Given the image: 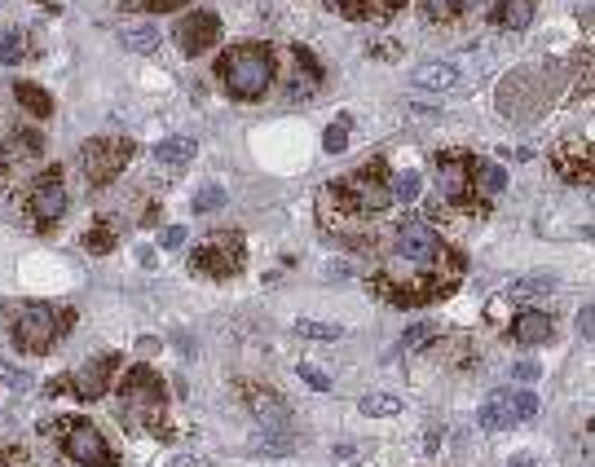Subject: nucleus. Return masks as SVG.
<instances>
[{"mask_svg":"<svg viewBox=\"0 0 595 467\" xmlns=\"http://www.w3.org/2000/svg\"><path fill=\"white\" fill-rule=\"evenodd\" d=\"M327 203H336V208L345 212V221H361V217H375V212H384V208L393 203V190H388V168H384V159H375V163L357 168V172H349V177L331 181V190H327Z\"/></svg>","mask_w":595,"mask_h":467,"instance_id":"f257e3e1","label":"nucleus"},{"mask_svg":"<svg viewBox=\"0 0 595 467\" xmlns=\"http://www.w3.org/2000/svg\"><path fill=\"white\" fill-rule=\"evenodd\" d=\"M217 75H221V84L230 89V98L251 102V98H260V93L269 89V80H274V53H269L265 44H234L230 53H221Z\"/></svg>","mask_w":595,"mask_h":467,"instance_id":"f03ea898","label":"nucleus"},{"mask_svg":"<svg viewBox=\"0 0 595 467\" xmlns=\"http://www.w3.org/2000/svg\"><path fill=\"white\" fill-rule=\"evenodd\" d=\"M115 415L128 428H159V419H163V384H159V375L150 366H137L123 379Z\"/></svg>","mask_w":595,"mask_h":467,"instance_id":"7ed1b4c3","label":"nucleus"},{"mask_svg":"<svg viewBox=\"0 0 595 467\" xmlns=\"http://www.w3.org/2000/svg\"><path fill=\"white\" fill-rule=\"evenodd\" d=\"M53 322H58V318H53V305H40V300L18 305V318H13V340H18V349H27V352L53 349V340H58V331H62V327H53Z\"/></svg>","mask_w":595,"mask_h":467,"instance_id":"20e7f679","label":"nucleus"},{"mask_svg":"<svg viewBox=\"0 0 595 467\" xmlns=\"http://www.w3.org/2000/svg\"><path fill=\"white\" fill-rule=\"evenodd\" d=\"M62 446H67V455L75 459L80 467H119L115 455H111V446H107V437L93 428V423H84V419H62Z\"/></svg>","mask_w":595,"mask_h":467,"instance_id":"39448f33","label":"nucleus"},{"mask_svg":"<svg viewBox=\"0 0 595 467\" xmlns=\"http://www.w3.org/2000/svg\"><path fill=\"white\" fill-rule=\"evenodd\" d=\"M128 159H132V146H128V141H107V137H98V141L84 146L80 168H84L89 186H111L119 172L128 168Z\"/></svg>","mask_w":595,"mask_h":467,"instance_id":"423d86ee","label":"nucleus"},{"mask_svg":"<svg viewBox=\"0 0 595 467\" xmlns=\"http://www.w3.org/2000/svg\"><path fill=\"white\" fill-rule=\"evenodd\" d=\"M190 269L208 273V278H230L242 269V238L238 234H212L203 247H194Z\"/></svg>","mask_w":595,"mask_h":467,"instance_id":"0eeeda50","label":"nucleus"},{"mask_svg":"<svg viewBox=\"0 0 595 467\" xmlns=\"http://www.w3.org/2000/svg\"><path fill=\"white\" fill-rule=\"evenodd\" d=\"M67 186H62V172L58 168H49V172H40L36 181H31V194H27V212L36 217V221H58L62 212H67Z\"/></svg>","mask_w":595,"mask_h":467,"instance_id":"6e6552de","label":"nucleus"},{"mask_svg":"<svg viewBox=\"0 0 595 467\" xmlns=\"http://www.w3.org/2000/svg\"><path fill=\"white\" fill-rule=\"evenodd\" d=\"M221 40V22H217V13L212 9H194L190 18H181L177 22V44H181V53H203V49H212Z\"/></svg>","mask_w":595,"mask_h":467,"instance_id":"1a4fd4ad","label":"nucleus"},{"mask_svg":"<svg viewBox=\"0 0 595 467\" xmlns=\"http://www.w3.org/2000/svg\"><path fill=\"white\" fill-rule=\"evenodd\" d=\"M441 203L472 208V159L468 154H446L441 159Z\"/></svg>","mask_w":595,"mask_h":467,"instance_id":"9d476101","label":"nucleus"},{"mask_svg":"<svg viewBox=\"0 0 595 467\" xmlns=\"http://www.w3.org/2000/svg\"><path fill=\"white\" fill-rule=\"evenodd\" d=\"M119 357H98V361H89V366H80L71 379H67V388L80 397V401H98V397H107V388H111V375H115Z\"/></svg>","mask_w":595,"mask_h":467,"instance_id":"9b49d317","label":"nucleus"},{"mask_svg":"<svg viewBox=\"0 0 595 467\" xmlns=\"http://www.w3.org/2000/svg\"><path fill=\"white\" fill-rule=\"evenodd\" d=\"M556 172L569 181V186H591V150L587 146H578V141H565L560 150H556Z\"/></svg>","mask_w":595,"mask_h":467,"instance_id":"f8f14e48","label":"nucleus"},{"mask_svg":"<svg viewBox=\"0 0 595 467\" xmlns=\"http://www.w3.org/2000/svg\"><path fill=\"white\" fill-rule=\"evenodd\" d=\"M459 67L455 62H419L415 71H410V84L415 89H432V93H455L459 89Z\"/></svg>","mask_w":595,"mask_h":467,"instance_id":"ddd939ff","label":"nucleus"},{"mask_svg":"<svg viewBox=\"0 0 595 467\" xmlns=\"http://www.w3.org/2000/svg\"><path fill=\"white\" fill-rule=\"evenodd\" d=\"M247 406L256 410V419H265V428H287L291 423V406L274 392V388H247Z\"/></svg>","mask_w":595,"mask_h":467,"instance_id":"4468645a","label":"nucleus"},{"mask_svg":"<svg viewBox=\"0 0 595 467\" xmlns=\"http://www.w3.org/2000/svg\"><path fill=\"white\" fill-rule=\"evenodd\" d=\"M512 340L516 344H547L551 340V318L547 313H520L512 322Z\"/></svg>","mask_w":595,"mask_h":467,"instance_id":"2eb2a0df","label":"nucleus"},{"mask_svg":"<svg viewBox=\"0 0 595 467\" xmlns=\"http://www.w3.org/2000/svg\"><path fill=\"white\" fill-rule=\"evenodd\" d=\"M476 423H480V432H498V428H512L507 388H498V392H489V397H485V406L476 410Z\"/></svg>","mask_w":595,"mask_h":467,"instance_id":"dca6fc26","label":"nucleus"},{"mask_svg":"<svg viewBox=\"0 0 595 467\" xmlns=\"http://www.w3.org/2000/svg\"><path fill=\"white\" fill-rule=\"evenodd\" d=\"M534 0H498L494 4V22L503 27V31H525L529 22H534Z\"/></svg>","mask_w":595,"mask_h":467,"instance_id":"f3484780","label":"nucleus"},{"mask_svg":"<svg viewBox=\"0 0 595 467\" xmlns=\"http://www.w3.org/2000/svg\"><path fill=\"white\" fill-rule=\"evenodd\" d=\"M194 150H199V146H194L190 137H168V141L155 146V159H159L163 168H186V163L194 159Z\"/></svg>","mask_w":595,"mask_h":467,"instance_id":"a211bd4d","label":"nucleus"},{"mask_svg":"<svg viewBox=\"0 0 595 467\" xmlns=\"http://www.w3.org/2000/svg\"><path fill=\"white\" fill-rule=\"evenodd\" d=\"M560 278L551 273V269H538V273H525V278H512V287H507V296L512 300H529V296H543V291H551Z\"/></svg>","mask_w":595,"mask_h":467,"instance_id":"6ab92c4d","label":"nucleus"},{"mask_svg":"<svg viewBox=\"0 0 595 467\" xmlns=\"http://www.w3.org/2000/svg\"><path fill=\"white\" fill-rule=\"evenodd\" d=\"M13 98H18V107H22L27 115H36V119L53 115V98H49L44 89H36V84H27V80H18V84H13Z\"/></svg>","mask_w":595,"mask_h":467,"instance_id":"aec40b11","label":"nucleus"},{"mask_svg":"<svg viewBox=\"0 0 595 467\" xmlns=\"http://www.w3.org/2000/svg\"><path fill=\"white\" fill-rule=\"evenodd\" d=\"M119 40H123L132 53H150V49L159 44V31H155L150 22H123V27H119Z\"/></svg>","mask_w":595,"mask_h":467,"instance_id":"412c9836","label":"nucleus"},{"mask_svg":"<svg viewBox=\"0 0 595 467\" xmlns=\"http://www.w3.org/2000/svg\"><path fill=\"white\" fill-rule=\"evenodd\" d=\"M361 415H370V419H393V415H401V397H393V392H370V397H361Z\"/></svg>","mask_w":595,"mask_h":467,"instance_id":"4be33fe9","label":"nucleus"},{"mask_svg":"<svg viewBox=\"0 0 595 467\" xmlns=\"http://www.w3.org/2000/svg\"><path fill=\"white\" fill-rule=\"evenodd\" d=\"M507 410H512V423H529L538 415V392H529V388L507 392Z\"/></svg>","mask_w":595,"mask_h":467,"instance_id":"5701e85b","label":"nucleus"},{"mask_svg":"<svg viewBox=\"0 0 595 467\" xmlns=\"http://www.w3.org/2000/svg\"><path fill=\"white\" fill-rule=\"evenodd\" d=\"M388 190H393L397 203H415L419 190H424V177L419 172H397V177H388Z\"/></svg>","mask_w":595,"mask_h":467,"instance_id":"b1692460","label":"nucleus"},{"mask_svg":"<svg viewBox=\"0 0 595 467\" xmlns=\"http://www.w3.org/2000/svg\"><path fill=\"white\" fill-rule=\"evenodd\" d=\"M296 331L309 336V340H345V327L340 322H318V318H300Z\"/></svg>","mask_w":595,"mask_h":467,"instance_id":"393cba45","label":"nucleus"},{"mask_svg":"<svg viewBox=\"0 0 595 467\" xmlns=\"http://www.w3.org/2000/svg\"><path fill=\"white\" fill-rule=\"evenodd\" d=\"M437 336H441V327H437V322H419V327H415V331L401 340V352H406V357H415L419 349H428Z\"/></svg>","mask_w":595,"mask_h":467,"instance_id":"a878e982","label":"nucleus"},{"mask_svg":"<svg viewBox=\"0 0 595 467\" xmlns=\"http://www.w3.org/2000/svg\"><path fill=\"white\" fill-rule=\"evenodd\" d=\"M31 154H40V137L36 132H13L4 141V159H31Z\"/></svg>","mask_w":595,"mask_h":467,"instance_id":"bb28decb","label":"nucleus"},{"mask_svg":"<svg viewBox=\"0 0 595 467\" xmlns=\"http://www.w3.org/2000/svg\"><path fill=\"white\" fill-rule=\"evenodd\" d=\"M472 181H480L485 194H498V190L507 186V177H503L498 163H476V159H472Z\"/></svg>","mask_w":595,"mask_h":467,"instance_id":"cd10ccee","label":"nucleus"},{"mask_svg":"<svg viewBox=\"0 0 595 467\" xmlns=\"http://www.w3.org/2000/svg\"><path fill=\"white\" fill-rule=\"evenodd\" d=\"M459 9H464V0H424V13H428V22H450Z\"/></svg>","mask_w":595,"mask_h":467,"instance_id":"c85d7f7f","label":"nucleus"},{"mask_svg":"<svg viewBox=\"0 0 595 467\" xmlns=\"http://www.w3.org/2000/svg\"><path fill=\"white\" fill-rule=\"evenodd\" d=\"M322 150H327V154H340V150H349V128H345V123H331V128L322 132Z\"/></svg>","mask_w":595,"mask_h":467,"instance_id":"c756f323","label":"nucleus"},{"mask_svg":"<svg viewBox=\"0 0 595 467\" xmlns=\"http://www.w3.org/2000/svg\"><path fill=\"white\" fill-rule=\"evenodd\" d=\"M226 203V190L221 186H203L199 194H194V212H217Z\"/></svg>","mask_w":595,"mask_h":467,"instance_id":"7c9ffc66","label":"nucleus"},{"mask_svg":"<svg viewBox=\"0 0 595 467\" xmlns=\"http://www.w3.org/2000/svg\"><path fill=\"white\" fill-rule=\"evenodd\" d=\"M300 379H305L309 388H318V392H327V388H331V379H327L318 366H309V361H300Z\"/></svg>","mask_w":595,"mask_h":467,"instance_id":"2f4dec72","label":"nucleus"},{"mask_svg":"<svg viewBox=\"0 0 595 467\" xmlns=\"http://www.w3.org/2000/svg\"><path fill=\"white\" fill-rule=\"evenodd\" d=\"M111 242H115V234H111V226H102V230H93L89 238H84V247H89V251H107Z\"/></svg>","mask_w":595,"mask_h":467,"instance_id":"473e14b6","label":"nucleus"},{"mask_svg":"<svg viewBox=\"0 0 595 467\" xmlns=\"http://www.w3.org/2000/svg\"><path fill=\"white\" fill-rule=\"evenodd\" d=\"M22 58V40L18 36H4L0 40V62H18Z\"/></svg>","mask_w":595,"mask_h":467,"instance_id":"72a5a7b5","label":"nucleus"},{"mask_svg":"<svg viewBox=\"0 0 595 467\" xmlns=\"http://www.w3.org/2000/svg\"><path fill=\"white\" fill-rule=\"evenodd\" d=\"M296 62H300V67H305L313 80H322V67H318V58H313L309 49H300V44H296Z\"/></svg>","mask_w":595,"mask_h":467,"instance_id":"f704fd0d","label":"nucleus"},{"mask_svg":"<svg viewBox=\"0 0 595 467\" xmlns=\"http://www.w3.org/2000/svg\"><path fill=\"white\" fill-rule=\"evenodd\" d=\"M591 322H595V309H591V305H583V309H578V336H583V340H591V336H595Z\"/></svg>","mask_w":595,"mask_h":467,"instance_id":"c9c22d12","label":"nucleus"},{"mask_svg":"<svg viewBox=\"0 0 595 467\" xmlns=\"http://www.w3.org/2000/svg\"><path fill=\"white\" fill-rule=\"evenodd\" d=\"M512 375H516L520 384H534L543 370H538V361H516V370H512Z\"/></svg>","mask_w":595,"mask_h":467,"instance_id":"e433bc0d","label":"nucleus"},{"mask_svg":"<svg viewBox=\"0 0 595 467\" xmlns=\"http://www.w3.org/2000/svg\"><path fill=\"white\" fill-rule=\"evenodd\" d=\"M159 242L172 251V247H181V242H186V230H181V226H168V230L159 234Z\"/></svg>","mask_w":595,"mask_h":467,"instance_id":"4c0bfd02","label":"nucleus"},{"mask_svg":"<svg viewBox=\"0 0 595 467\" xmlns=\"http://www.w3.org/2000/svg\"><path fill=\"white\" fill-rule=\"evenodd\" d=\"M0 379H4V384H13V388H31V379H27L22 370H9L4 361H0Z\"/></svg>","mask_w":595,"mask_h":467,"instance_id":"58836bf2","label":"nucleus"},{"mask_svg":"<svg viewBox=\"0 0 595 467\" xmlns=\"http://www.w3.org/2000/svg\"><path fill=\"white\" fill-rule=\"evenodd\" d=\"M181 4H190V0H137V9H181Z\"/></svg>","mask_w":595,"mask_h":467,"instance_id":"ea45409f","label":"nucleus"},{"mask_svg":"<svg viewBox=\"0 0 595 467\" xmlns=\"http://www.w3.org/2000/svg\"><path fill=\"white\" fill-rule=\"evenodd\" d=\"M345 13H349V18H366L370 9H366V0H345Z\"/></svg>","mask_w":595,"mask_h":467,"instance_id":"a19ab883","label":"nucleus"},{"mask_svg":"<svg viewBox=\"0 0 595 467\" xmlns=\"http://www.w3.org/2000/svg\"><path fill=\"white\" fill-rule=\"evenodd\" d=\"M168 467H203V459H194V455H172Z\"/></svg>","mask_w":595,"mask_h":467,"instance_id":"79ce46f5","label":"nucleus"},{"mask_svg":"<svg viewBox=\"0 0 595 467\" xmlns=\"http://www.w3.org/2000/svg\"><path fill=\"white\" fill-rule=\"evenodd\" d=\"M353 455H357L353 446H340V450H336V463H349V459H353Z\"/></svg>","mask_w":595,"mask_h":467,"instance_id":"37998d69","label":"nucleus"},{"mask_svg":"<svg viewBox=\"0 0 595 467\" xmlns=\"http://www.w3.org/2000/svg\"><path fill=\"white\" fill-rule=\"evenodd\" d=\"M507 467H534V459H529V455H516V459H512Z\"/></svg>","mask_w":595,"mask_h":467,"instance_id":"c03bdc74","label":"nucleus"},{"mask_svg":"<svg viewBox=\"0 0 595 467\" xmlns=\"http://www.w3.org/2000/svg\"><path fill=\"white\" fill-rule=\"evenodd\" d=\"M397 4H401V0H388V9H397Z\"/></svg>","mask_w":595,"mask_h":467,"instance_id":"a18cd8bd","label":"nucleus"},{"mask_svg":"<svg viewBox=\"0 0 595 467\" xmlns=\"http://www.w3.org/2000/svg\"><path fill=\"white\" fill-rule=\"evenodd\" d=\"M0 467H4V463H0Z\"/></svg>","mask_w":595,"mask_h":467,"instance_id":"49530a36","label":"nucleus"}]
</instances>
